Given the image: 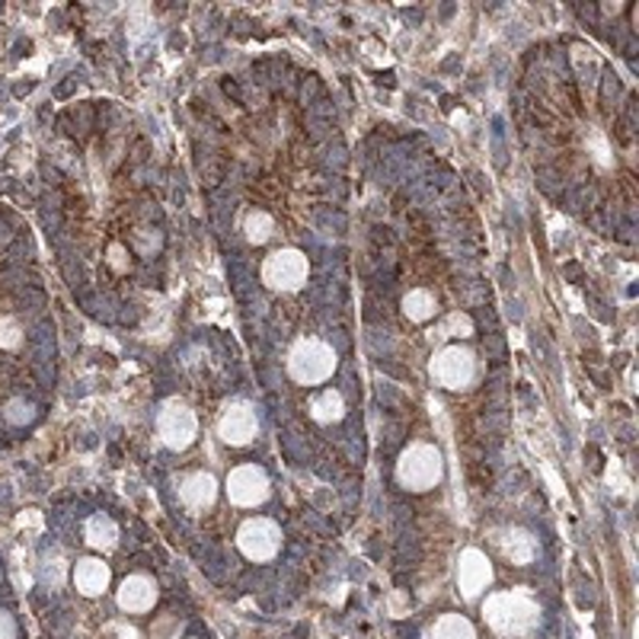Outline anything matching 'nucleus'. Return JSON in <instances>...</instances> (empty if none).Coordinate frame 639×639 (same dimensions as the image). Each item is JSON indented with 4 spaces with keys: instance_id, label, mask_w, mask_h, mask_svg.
<instances>
[{
    "instance_id": "1",
    "label": "nucleus",
    "mask_w": 639,
    "mask_h": 639,
    "mask_svg": "<svg viewBox=\"0 0 639 639\" xmlns=\"http://www.w3.org/2000/svg\"><path fill=\"white\" fill-rule=\"evenodd\" d=\"M483 617L495 633L509 639L531 637L541 624V608L524 591H495L483 601Z\"/></svg>"
},
{
    "instance_id": "2",
    "label": "nucleus",
    "mask_w": 639,
    "mask_h": 639,
    "mask_svg": "<svg viewBox=\"0 0 639 639\" xmlns=\"http://www.w3.org/2000/svg\"><path fill=\"white\" fill-rule=\"evenodd\" d=\"M441 470H444V461H441L436 444L419 441V444H409L407 451L400 454L397 480H400V486H407L412 493H422V490H432L441 480Z\"/></svg>"
},
{
    "instance_id": "3",
    "label": "nucleus",
    "mask_w": 639,
    "mask_h": 639,
    "mask_svg": "<svg viewBox=\"0 0 639 639\" xmlns=\"http://www.w3.org/2000/svg\"><path fill=\"white\" fill-rule=\"evenodd\" d=\"M289 371L297 384H323L336 371V352L323 339H297L289 355Z\"/></svg>"
},
{
    "instance_id": "4",
    "label": "nucleus",
    "mask_w": 639,
    "mask_h": 639,
    "mask_svg": "<svg viewBox=\"0 0 639 639\" xmlns=\"http://www.w3.org/2000/svg\"><path fill=\"white\" fill-rule=\"evenodd\" d=\"M307 256L297 250H279L262 262V282L275 291H297L307 282Z\"/></svg>"
},
{
    "instance_id": "5",
    "label": "nucleus",
    "mask_w": 639,
    "mask_h": 639,
    "mask_svg": "<svg viewBox=\"0 0 639 639\" xmlns=\"http://www.w3.org/2000/svg\"><path fill=\"white\" fill-rule=\"evenodd\" d=\"M237 547L247 559H256V563H269L275 553L282 551V531L279 524L269 522V518H250V522L240 524L237 531Z\"/></svg>"
},
{
    "instance_id": "6",
    "label": "nucleus",
    "mask_w": 639,
    "mask_h": 639,
    "mask_svg": "<svg viewBox=\"0 0 639 639\" xmlns=\"http://www.w3.org/2000/svg\"><path fill=\"white\" fill-rule=\"evenodd\" d=\"M196 429H199L196 412L186 407L182 400H167V404L160 407V412H157V432H160V441H164L167 448H174V451L189 448L192 438H196Z\"/></svg>"
},
{
    "instance_id": "7",
    "label": "nucleus",
    "mask_w": 639,
    "mask_h": 639,
    "mask_svg": "<svg viewBox=\"0 0 639 639\" xmlns=\"http://www.w3.org/2000/svg\"><path fill=\"white\" fill-rule=\"evenodd\" d=\"M476 375V362H473V355L461 346H448V349H441L432 358V378L441 384V387H451V390H458V387H467L470 380Z\"/></svg>"
},
{
    "instance_id": "8",
    "label": "nucleus",
    "mask_w": 639,
    "mask_h": 639,
    "mask_svg": "<svg viewBox=\"0 0 639 639\" xmlns=\"http://www.w3.org/2000/svg\"><path fill=\"white\" fill-rule=\"evenodd\" d=\"M228 495H231L233 505H240V509H256V505H262L269 499V476L253 464L237 467L228 476Z\"/></svg>"
},
{
    "instance_id": "9",
    "label": "nucleus",
    "mask_w": 639,
    "mask_h": 639,
    "mask_svg": "<svg viewBox=\"0 0 639 639\" xmlns=\"http://www.w3.org/2000/svg\"><path fill=\"white\" fill-rule=\"evenodd\" d=\"M493 582V566L486 559V553L470 547V551L461 553V563H458V588L464 598H480V591Z\"/></svg>"
},
{
    "instance_id": "10",
    "label": "nucleus",
    "mask_w": 639,
    "mask_h": 639,
    "mask_svg": "<svg viewBox=\"0 0 639 639\" xmlns=\"http://www.w3.org/2000/svg\"><path fill=\"white\" fill-rule=\"evenodd\" d=\"M218 436L228 444H250L256 436V412L250 404H231L218 419Z\"/></svg>"
},
{
    "instance_id": "11",
    "label": "nucleus",
    "mask_w": 639,
    "mask_h": 639,
    "mask_svg": "<svg viewBox=\"0 0 639 639\" xmlns=\"http://www.w3.org/2000/svg\"><path fill=\"white\" fill-rule=\"evenodd\" d=\"M118 608L125 614H147V610L157 605V582L150 576H128V579L118 585Z\"/></svg>"
},
{
    "instance_id": "12",
    "label": "nucleus",
    "mask_w": 639,
    "mask_h": 639,
    "mask_svg": "<svg viewBox=\"0 0 639 639\" xmlns=\"http://www.w3.org/2000/svg\"><path fill=\"white\" fill-rule=\"evenodd\" d=\"M495 547L512 563V566H527L537 559V541L524 527H505L495 531Z\"/></svg>"
},
{
    "instance_id": "13",
    "label": "nucleus",
    "mask_w": 639,
    "mask_h": 639,
    "mask_svg": "<svg viewBox=\"0 0 639 639\" xmlns=\"http://www.w3.org/2000/svg\"><path fill=\"white\" fill-rule=\"evenodd\" d=\"M214 499H218V480L211 473H189L179 483V502L189 512H205Z\"/></svg>"
},
{
    "instance_id": "14",
    "label": "nucleus",
    "mask_w": 639,
    "mask_h": 639,
    "mask_svg": "<svg viewBox=\"0 0 639 639\" xmlns=\"http://www.w3.org/2000/svg\"><path fill=\"white\" fill-rule=\"evenodd\" d=\"M109 582H113L109 566H106L103 559H96V556H87V559H81V563L74 566V585H77V591L87 595V598L103 595V591L109 588Z\"/></svg>"
},
{
    "instance_id": "15",
    "label": "nucleus",
    "mask_w": 639,
    "mask_h": 639,
    "mask_svg": "<svg viewBox=\"0 0 639 639\" xmlns=\"http://www.w3.org/2000/svg\"><path fill=\"white\" fill-rule=\"evenodd\" d=\"M422 639H476V630H473V624L461 617V614H444V617H438L436 624L426 630V637Z\"/></svg>"
},
{
    "instance_id": "16",
    "label": "nucleus",
    "mask_w": 639,
    "mask_h": 639,
    "mask_svg": "<svg viewBox=\"0 0 639 639\" xmlns=\"http://www.w3.org/2000/svg\"><path fill=\"white\" fill-rule=\"evenodd\" d=\"M84 534H87L90 547H96V551H113L118 541V527L109 515H93L84 527Z\"/></svg>"
},
{
    "instance_id": "17",
    "label": "nucleus",
    "mask_w": 639,
    "mask_h": 639,
    "mask_svg": "<svg viewBox=\"0 0 639 639\" xmlns=\"http://www.w3.org/2000/svg\"><path fill=\"white\" fill-rule=\"evenodd\" d=\"M438 304H436V294L426 289H416L409 291L407 297H404V314L409 320H416V323H426V320L436 317Z\"/></svg>"
},
{
    "instance_id": "18",
    "label": "nucleus",
    "mask_w": 639,
    "mask_h": 639,
    "mask_svg": "<svg viewBox=\"0 0 639 639\" xmlns=\"http://www.w3.org/2000/svg\"><path fill=\"white\" fill-rule=\"evenodd\" d=\"M343 412H346V404H343V394L339 390H323L320 397H314V404H311V416L317 419V422H336V419H343Z\"/></svg>"
},
{
    "instance_id": "19",
    "label": "nucleus",
    "mask_w": 639,
    "mask_h": 639,
    "mask_svg": "<svg viewBox=\"0 0 639 639\" xmlns=\"http://www.w3.org/2000/svg\"><path fill=\"white\" fill-rule=\"evenodd\" d=\"M243 231H247L250 243H265L272 237V218L265 211H250L243 221Z\"/></svg>"
},
{
    "instance_id": "20",
    "label": "nucleus",
    "mask_w": 639,
    "mask_h": 639,
    "mask_svg": "<svg viewBox=\"0 0 639 639\" xmlns=\"http://www.w3.org/2000/svg\"><path fill=\"white\" fill-rule=\"evenodd\" d=\"M23 343V329L13 317H0V349H17Z\"/></svg>"
},
{
    "instance_id": "21",
    "label": "nucleus",
    "mask_w": 639,
    "mask_h": 639,
    "mask_svg": "<svg viewBox=\"0 0 639 639\" xmlns=\"http://www.w3.org/2000/svg\"><path fill=\"white\" fill-rule=\"evenodd\" d=\"M3 416H7V422H13V426H27L35 412H32V407L27 400H10L7 409H3Z\"/></svg>"
},
{
    "instance_id": "22",
    "label": "nucleus",
    "mask_w": 639,
    "mask_h": 639,
    "mask_svg": "<svg viewBox=\"0 0 639 639\" xmlns=\"http://www.w3.org/2000/svg\"><path fill=\"white\" fill-rule=\"evenodd\" d=\"M470 329H473V326H470V320L461 317V314H454L451 323H448V336H470Z\"/></svg>"
},
{
    "instance_id": "23",
    "label": "nucleus",
    "mask_w": 639,
    "mask_h": 639,
    "mask_svg": "<svg viewBox=\"0 0 639 639\" xmlns=\"http://www.w3.org/2000/svg\"><path fill=\"white\" fill-rule=\"evenodd\" d=\"M0 639H17V620L7 610H0Z\"/></svg>"
}]
</instances>
